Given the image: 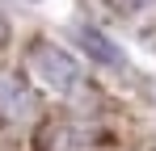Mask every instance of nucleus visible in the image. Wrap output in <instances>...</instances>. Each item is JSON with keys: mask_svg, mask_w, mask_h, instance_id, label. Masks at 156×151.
I'll return each mask as SVG.
<instances>
[{"mask_svg": "<svg viewBox=\"0 0 156 151\" xmlns=\"http://www.w3.org/2000/svg\"><path fill=\"white\" fill-rule=\"evenodd\" d=\"M30 72H34V80L42 88H51L59 97H72L80 88V63L68 50L51 46V42H38V46L30 50Z\"/></svg>", "mask_w": 156, "mask_h": 151, "instance_id": "f257e3e1", "label": "nucleus"}, {"mask_svg": "<svg viewBox=\"0 0 156 151\" xmlns=\"http://www.w3.org/2000/svg\"><path fill=\"white\" fill-rule=\"evenodd\" d=\"M80 42H84V50H89L97 63H110V67H118V63H122V55L110 46V38L97 34V29H80Z\"/></svg>", "mask_w": 156, "mask_h": 151, "instance_id": "f03ea898", "label": "nucleus"}, {"mask_svg": "<svg viewBox=\"0 0 156 151\" xmlns=\"http://www.w3.org/2000/svg\"><path fill=\"white\" fill-rule=\"evenodd\" d=\"M105 4H110L118 17H127V13H139V8H148L152 0H105Z\"/></svg>", "mask_w": 156, "mask_h": 151, "instance_id": "7ed1b4c3", "label": "nucleus"}]
</instances>
